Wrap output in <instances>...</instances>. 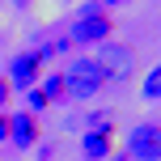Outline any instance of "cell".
<instances>
[{"instance_id":"9c48e42d","label":"cell","mask_w":161,"mask_h":161,"mask_svg":"<svg viewBox=\"0 0 161 161\" xmlns=\"http://www.w3.org/2000/svg\"><path fill=\"white\" fill-rule=\"evenodd\" d=\"M140 93H144L148 102H157V97H161V64H157L153 72L144 76V85H140Z\"/></svg>"},{"instance_id":"4fadbf2b","label":"cell","mask_w":161,"mask_h":161,"mask_svg":"<svg viewBox=\"0 0 161 161\" xmlns=\"http://www.w3.org/2000/svg\"><path fill=\"white\" fill-rule=\"evenodd\" d=\"M8 140V110H0V144Z\"/></svg>"},{"instance_id":"5b68a950","label":"cell","mask_w":161,"mask_h":161,"mask_svg":"<svg viewBox=\"0 0 161 161\" xmlns=\"http://www.w3.org/2000/svg\"><path fill=\"white\" fill-rule=\"evenodd\" d=\"M97 64H102L106 80H127L131 72H136V59H131L127 47H119V42H106L102 55H97Z\"/></svg>"},{"instance_id":"5bb4252c","label":"cell","mask_w":161,"mask_h":161,"mask_svg":"<svg viewBox=\"0 0 161 161\" xmlns=\"http://www.w3.org/2000/svg\"><path fill=\"white\" fill-rule=\"evenodd\" d=\"M102 4H119V0H102Z\"/></svg>"},{"instance_id":"277c9868","label":"cell","mask_w":161,"mask_h":161,"mask_svg":"<svg viewBox=\"0 0 161 161\" xmlns=\"http://www.w3.org/2000/svg\"><path fill=\"white\" fill-rule=\"evenodd\" d=\"M127 153L136 161H161V123H136L127 131Z\"/></svg>"},{"instance_id":"3957f363","label":"cell","mask_w":161,"mask_h":161,"mask_svg":"<svg viewBox=\"0 0 161 161\" xmlns=\"http://www.w3.org/2000/svg\"><path fill=\"white\" fill-rule=\"evenodd\" d=\"M72 42L76 47H97V42H110V13H97L85 8L72 25Z\"/></svg>"},{"instance_id":"8992f818","label":"cell","mask_w":161,"mask_h":161,"mask_svg":"<svg viewBox=\"0 0 161 161\" xmlns=\"http://www.w3.org/2000/svg\"><path fill=\"white\" fill-rule=\"evenodd\" d=\"M8 140H13L17 148H34L38 144V119H34L30 110L8 114Z\"/></svg>"},{"instance_id":"6da1fadb","label":"cell","mask_w":161,"mask_h":161,"mask_svg":"<svg viewBox=\"0 0 161 161\" xmlns=\"http://www.w3.org/2000/svg\"><path fill=\"white\" fill-rule=\"evenodd\" d=\"M68 97H76V102H85V97H93V93H102V85H106V72H102V64H97L93 55H80L68 64Z\"/></svg>"},{"instance_id":"7a4b0ae2","label":"cell","mask_w":161,"mask_h":161,"mask_svg":"<svg viewBox=\"0 0 161 161\" xmlns=\"http://www.w3.org/2000/svg\"><path fill=\"white\" fill-rule=\"evenodd\" d=\"M51 51L55 47H34V51H17L13 59H8V89H34L42 80V59H51Z\"/></svg>"},{"instance_id":"30bf717a","label":"cell","mask_w":161,"mask_h":161,"mask_svg":"<svg viewBox=\"0 0 161 161\" xmlns=\"http://www.w3.org/2000/svg\"><path fill=\"white\" fill-rule=\"evenodd\" d=\"M25 102H30V114H38V110H47V106H51V102H47V93H42L38 85L25 89Z\"/></svg>"},{"instance_id":"7c38bea8","label":"cell","mask_w":161,"mask_h":161,"mask_svg":"<svg viewBox=\"0 0 161 161\" xmlns=\"http://www.w3.org/2000/svg\"><path fill=\"white\" fill-rule=\"evenodd\" d=\"M8 93H13V89H8V80L0 76V110H8Z\"/></svg>"},{"instance_id":"52a82bcc","label":"cell","mask_w":161,"mask_h":161,"mask_svg":"<svg viewBox=\"0 0 161 161\" xmlns=\"http://www.w3.org/2000/svg\"><path fill=\"white\" fill-rule=\"evenodd\" d=\"M80 153H85V161H102V157H110V131H85Z\"/></svg>"},{"instance_id":"ba28073f","label":"cell","mask_w":161,"mask_h":161,"mask_svg":"<svg viewBox=\"0 0 161 161\" xmlns=\"http://www.w3.org/2000/svg\"><path fill=\"white\" fill-rule=\"evenodd\" d=\"M38 89L47 93V102H59V97H68V80H64V72H51Z\"/></svg>"},{"instance_id":"8fae6325","label":"cell","mask_w":161,"mask_h":161,"mask_svg":"<svg viewBox=\"0 0 161 161\" xmlns=\"http://www.w3.org/2000/svg\"><path fill=\"white\" fill-rule=\"evenodd\" d=\"M89 131H114L110 119H106V110H93V114H89Z\"/></svg>"}]
</instances>
